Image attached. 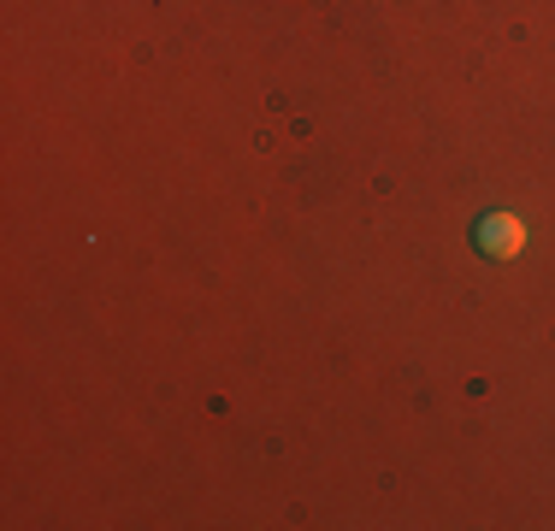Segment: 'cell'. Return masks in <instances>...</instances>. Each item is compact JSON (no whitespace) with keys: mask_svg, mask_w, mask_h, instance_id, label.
I'll return each instance as SVG.
<instances>
[{"mask_svg":"<svg viewBox=\"0 0 555 531\" xmlns=\"http://www.w3.org/2000/svg\"><path fill=\"white\" fill-rule=\"evenodd\" d=\"M479 248L491 260H514L526 248V224L514 219V212H491V219L479 224Z\"/></svg>","mask_w":555,"mask_h":531,"instance_id":"1","label":"cell"}]
</instances>
